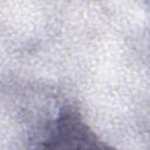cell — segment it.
Listing matches in <instances>:
<instances>
[{
  "instance_id": "cell-1",
  "label": "cell",
  "mask_w": 150,
  "mask_h": 150,
  "mask_svg": "<svg viewBox=\"0 0 150 150\" xmlns=\"http://www.w3.org/2000/svg\"><path fill=\"white\" fill-rule=\"evenodd\" d=\"M49 146L53 148H94L96 141L90 130L74 112L64 114L56 123Z\"/></svg>"
}]
</instances>
